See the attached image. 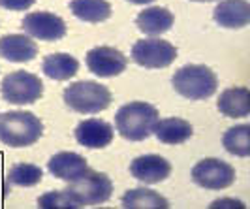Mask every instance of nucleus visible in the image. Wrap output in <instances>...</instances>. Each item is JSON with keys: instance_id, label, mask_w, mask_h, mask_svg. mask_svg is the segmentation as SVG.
I'll return each mask as SVG.
<instances>
[{"instance_id": "f257e3e1", "label": "nucleus", "mask_w": 250, "mask_h": 209, "mask_svg": "<svg viewBox=\"0 0 250 209\" xmlns=\"http://www.w3.org/2000/svg\"><path fill=\"white\" fill-rule=\"evenodd\" d=\"M158 121V110L147 102H128L115 113V128L125 139H147Z\"/></svg>"}, {"instance_id": "f03ea898", "label": "nucleus", "mask_w": 250, "mask_h": 209, "mask_svg": "<svg viewBox=\"0 0 250 209\" xmlns=\"http://www.w3.org/2000/svg\"><path fill=\"white\" fill-rule=\"evenodd\" d=\"M43 134V123L30 111L0 113V141L10 147H28Z\"/></svg>"}, {"instance_id": "7ed1b4c3", "label": "nucleus", "mask_w": 250, "mask_h": 209, "mask_svg": "<svg viewBox=\"0 0 250 209\" xmlns=\"http://www.w3.org/2000/svg\"><path fill=\"white\" fill-rule=\"evenodd\" d=\"M171 85L175 89V93L185 98L205 100L211 98L216 93L218 79L213 70L203 64H187L173 74Z\"/></svg>"}, {"instance_id": "20e7f679", "label": "nucleus", "mask_w": 250, "mask_h": 209, "mask_svg": "<svg viewBox=\"0 0 250 209\" xmlns=\"http://www.w3.org/2000/svg\"><path fill=\"white\" fill-rule=\"evenodd\" d=\"M64 102L77 113H100L111 104V93L98 81H75L64 89Z\"/></svg>"}, {"instance_id": "39448f33", "label": "nucleus", "mask_w": 250, "mask_h": 209, "mask_svg": "<svg viewBox=\"0 0 250 209\" xmlns=\"http://www.w3.org/2000/svg\"><path fill=\"white\" fill-rule=\"evenodd\" d=\"M68 190L74 196V200L79 204V208L85 206H100L107 202L113 194L111 179L100 172L87 170L83 175L68 183Z\"/></svg>"}, {"instance_id": "423d86ee", "label": "nucleus", "mask_w": 250, "mask_h": 209, "mask_svg": "<svg viewBox=\"0 0 250 209\" xmlns=\"http://www.w3.org/2000/svg\"><path fill=\"white\" fill-rule=\"evenodd\" d=\"M2 98L13 106H26L34 104L43 94V83L36 74L17 70L8 74L0 83Z\"/></svg>"}, {"instance_id": "0eeeda50", "label": "nucleus", "mask_w": 250, "mask_h": 209, "mask_svg": "<svg viewBox=\"0 0 250 209\" xmlns=\"http://www.w3.org/2000/svg\"><path fill=\"white\" fill-rule=\"evenodd\" d=\"M132 59L143 68H167L177 59V49L162 38H143L134 44Z\"/></svg>"}, {"instance_id": "6e6552de", "label": "nucleus", "mask_w": 250, "mask_h": 209, "mask_svg": "<svg viewBox=\"0 0 250 209\" xmlns=\"http://www.w3.org/2000/svg\"><path fill=\"white\" fill-rule=\"evenodd\" d=\"M192 181L209 190L228 188L235 181V168L220 159H203L192 168Z\"/></svg>"}, {"instance_id": "1a4fd4ad", "label": "nucleus", "mask_w": 250, "mask_h": 209, "mask_svg": "<svg viewBox=\"0 0 250 209\" xmlns=\"http://www.w3.org/2000/svg\"><path fill=\"white\" fill-rule=\"evenodd\" d=\"M21 28L26 36L42 42H55L66 34V23L51 12H32L23 17Z\"/></svg>"}, {"instance_id": "9d476101", "label": "nucleus", "mask_w": 250, "mask_h": 209, "mask_svg": "<svg viewBox=\"0 0 250 209\" xmlns=\"http://www.w3.org/2000/svg\"><path fill=\"white\" fill-rule=\"evenodd\" d=\"M87 68L98 77H115L126 70V57L115 47L100 46L87 53Z\"/></svg>"}, {"instance_id": "9b49d317", "label": "nucleus", "mask_w": 250, "mask_h": 209, "mask_svg": "<svg viewBox=\"0 0 250 209\" xmlns=\"http://www.w3.org/2000/svg\"><path fill=\"white\" fill-rule=\"evenodd\" d=\"M130 173L141 183L154 185L169 177L171 164L160 155H143V157H138V159L132 160Z\"/></svg>"}, {"instance_id": "f8f14e48", "label": "nucleus", "mask_w": 250, "mask_h": 209, "mask_svg": "<svg viewBox=\"0 0 250 209\" xmlns=\"http://www.w3.org/2000/svg\"><path fill=\"white\" fill-rule=\"evenodd\" d=\"M115 130L107 121L102 119H85L75 126V139L79 145L88 149L107 147L113 141Z\"/></svg>"}, {"instance_id": "ddd939ff", "label": "nucleus", "mask_w": 250, "mask_h": 209, "mask_svg": "<svg viewBox=\"0 0 250 209\" xmlns=\"http://www.w3.org/2000/svg\"><path fill=\"white\" fill-rule=\"evenodd\" d=\"M38 55L36 42L26 34H6L0 38V57L8 62H28Z\"/></svg>"}, {"instance_id": "4468645a", "label": "nucleus", "mask_w": 250, "mask_h": 209, "mask_svg": "<svg viewBox=\"0 0 250 209\" xmlns=\"http://www.w3.org/2000/svg\"><path fill=\"white\" fill-rule=\"evenodd\" d=\"M213 17L224 28H243L250 23V4L247 0H222L214 8Z\"/></svg>"}, {"instance_id": "2eb2a0df", "label": "nucleus", "mask_w": 250, "mask_h": 209, "mask_svg": "<svg viewBox=\"0 0 250 209\" xmlns=\"http://www.w3.org/2000/svg\"><path fill=\"white\" fill-rule=\"evenodd\" d=\"M47 168H49L51 175L62 179V181H74L79 175L88 170V164L85 157L77 155V153H68V151H62V153H57L53 155L47 162Z\"/></svg>"}, {"instance_id": "dca6fc26", "label": "nucleus", "mask_w": 250, "mask_h": 209, "mask_svg": "<svg viewBox=\"0 0 250 209\" xmlns=\"http://www.w3.org/2000/svg\"><path fill=\"white\" fill-rule=\"evenodd\" d=\"M175 23V17L169 10H166L162 6H150L145 8L143 12L138 13L136 17V25L141 32H145L147 36H158L162 32H167Z\"/></svg>"}, {"instance_id": "f3484780", "label": "nucleus", "mask_w": 250, "mask_h": 209, "mask_svg": "<svg viewBox=\"0 0 250 209\" xmlns=\"http://www.w3.org/2000/svg\"><path fill=\"white\" fill-rule=\"evenodd\" d=\"M218 111L229 119H243L250 115L249 89L247 87H229L218 96Z\"/></svg>"}, {"instance_id": "a211bd4d", "label": "nucleus", "mask_w": 250, "mask_h": 209, "mask_svg": "<svg viewBox=\"0 0 250 209\" xmlns=\"http://www.w3.org/2000/svg\"><path fill=\"white\" fill-rule=\"evenodd\" d=\"M192 124L181 119V117H167V119H158L154 124L152 134L158 138V141L167 143V145H177L185 143L187 139L192 138Z\"/></svg>"}, {"instance_id": "6ab92c4d", "label": "nucleus", "mask_w": 250, "mask_h": 209, "mask_svg": "<svg viewBox=\"0 0 250 209\" xmlns=\"http://www.w3.org/2000/svg\"><path fill=\"white\" fill-rule=\"evenodd\" d=\"M123 208L126 209H167L169 202L152 188H130L123 194Z\"/></svg>"}, {"instance_id": "aec40b11", "label": "nucleus", "mask_w": 250, "mask_h": 209, "mask_svg": "<svg viewBox=\"0 0 250 209\" xmlns=\"http://www.w3.org/2000/svg\"><path fill=\"white\" fill-rule=\"evenodd\" d=\"M42 68H43V74L51 79L66 81V79H70L77 74L79 62L75 57L68 55V53H53V55H47L43 59Z\"/></svg>"}, {"instance_id": "412c9836", "label": "nucleus", "mask_w": 250, "mask_h": 209, "mask_svg": "<svg viewBox=\"0 0 250 209\" xmlns=\"http://www.w3.org/2000/svg\"><path fill=\"white\" fill-rule=\"evenodd\" d=\"M70 10L77 19L87 23H102L111 15V6L107 0H72Z\"/></svg>"}, {"instance_id": "4be33fe9", "label": "nucleus", "mask_w": 250, "mask_h": 209, "mask_svg": "<svg viewBox=\"0 0 250 209\" xmlns=\"http://www.w3.org/2000/svg\"><path fill=\"white\" fill-rule=\"evenodd\" d=\"M222 145L228 153L237 157H249L250 155V126L249 124H237L226 130L222 138Z\"/></svg>"}, {"instance_id": "5701e85b", "label": "nucleus", "mask_w": 250, "mask_h": 209, "mask_svg": "<svg viewBox=\"0 0 250 209\" xmlns=\"http://www.w3.org/2000/svg\"><path fill=\"white\" fill-rule=\"evenodd\" d=\"M43 172L36 164H28V162H19L15 164L10 173H8V183L13 186H34L42 181Z\"/></svg>"}, {"instance_id": "b1692460", "label": "nucleus", "mask_w": 250, "mask_h": 209, "mask_svg": "<svg viewBox=\"0 0 250 209\" xmlns=\"http://www.w3.org/2000/svg\"><path fill=\"white\" fill-rule=\"evenodd\" d=\"M38 208L42 209H77L79 204L70 194V190H51L38 198Z\"/></svg>"}, {"instance_id": "393cba45", "label": "nucleus", "mask_w": 250, "mask_h": 209, "mask_svg": "<svg viewBox=\"0 0 250 209\" xmlns=\"http://www.w3.org/2000/svg\"><path fill=\"white\" fill-rule=\"evenodd\" d=\"M36 0H0V6L4 10H12V12H23L28 10Z\"/></svg>"}, {"instance_id": "a878e982", "label": "nucleus", "mask_w": 250, "mask_h": 209, "mask_svg": "<svg viewBox=\"0 0 250 209\" xmlns=\"http://www.w3.org/2000/svg\"><path fill=\"white\" fill-rule=\"evenodd\" d=\"M211 208H247L241 200H235V198H220V200H214L211 204Z\"/></svg>"}, {"instance_id": "bb28decb", "label": "nucleus", "mask_w": 250, "mask_h": 209, "mask_svg": "<svg viewBox=\"0 0 250 209\" xmlns=\"http://www.w3.org/2000/svg\"><path fill=\"white\" fill-rule=\"evenodd\" d=\"M128 2H132V4H139V6H145V4L154 2V0H128Z\"/></svg>"}, {"instance_id": "cd10ccee", "label": "nucleus", "mask_w": 250, "mask_h": 209, "mask_svg": "<svg viewBox=\"0 0 250 209\" xmlns=\"http://www.w3.org/2000/svg\"><path fill=\"white\" fill-rule=\"evenodd\" d=\"M194 2H214V0H194Z\"/></svg>"}]
</instances>
